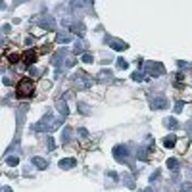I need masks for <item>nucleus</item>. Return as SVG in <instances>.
<instances>
[{
	"label": "nucleus",
	"instance_id": "24",
	"mask_svg": "<svg viewBox=\"0 0 192 192\" xmlns=\"http://www.w3.org/2000/svg\"><path fill=\"white\" fill-rule=\"evenodd\" d=\"M83 48H85L83 42H77V44L73 46V54H79V52H83Z\"/></svg>",
	"mask_w": 192,
	"mask_h": 192
},
{
	"label": "nucleus",
	"instance_id": "33",
	"mask_svg": "<svg viewBox=\"0 0 192 192\" xmlns=\"http://www.w3.org/2000/svg\"><path fill=\"white\" fill-rule=\"evenodd\" d=\"M31 75H35V77H37V75H40V71H38V69H35V67H31Z\"/></svg>",
	"mask_w": 192,
	"mask_h": 192
},
{
	"label": "nucleus",
	"instance_id": "6",
	"mask_svg": "<svg viewBox=\"0 0 192 192\" xmlns=\"http://www.w3.org/2000/svg\"><path fill=\"white\" fill-rule=\"evenodd\" d=\"M38 25L42 27V29H54L56 27V19L52 17V15H48V13H44L42 17L38 19Z\"/></svg>",
	"mask_w": 192,
	"mask_h": 192
},
{
	"label": "nucleus",
	"instance_id": "12",
	"mask_svg": "<svg viewBox=\"0 0 192 192\" xmlns=\"http://www.w3.org/2000/svg\"><path fill=\"white\" fill-rule=\"evenodd\" d=\"M77 165V161L73 160V158H65V160L60 161V167L62 169H71V167H75Z\"/></svg>",
	"mask_w": 192,
	"mask_h": 192
},
{
	"label": "nucleus",
	"instance_id": "13",
	"mask_svg": "<svg viewBox=\"0 0 192 192\" xmlns=\"http://www.w3.org/2000/svg\"><path fill=\"white\" fill-rule=\"evenodd\" d=\"M175 142H177V136H175V134H167L165 138H163V146L165 148H173L175 146Z\"/></svg>",
	"mask_w": 192,
	"mask_h": 192
},
{
	"label": "nucleus",
	"instance_id": "35",
	"mask_svg": "<svg viewBox=\"0 0 192 192\" xmlns=\"http://www.w3.org/2000/svg\"><path fill=\"white\" fill-rule=\"evenodd\" d=\"M2 83H4V85H12V81H10L8 77H4V79H2Z\"/></svg>",
	"mask_w": 192,
	"mask_h": 192
},
{
	"label": "nucleus",
	"instance_id": "8",
	"mask_svg": "<svg viewBox=\"0 0 192 192\" xmlns=\"http://www.w3.org/2000/svg\"><path fill=\"white\" fill-rule=\"evenodd\" d=\"M21 58H23V62H25V65H27V67H31V65L35 64L37 60H38V58H37V50H27V52H25V54H23Z\"/></svg>",
	"mask_w": 192,
	"mask_h": 192
},
{
	"label": "nucleus",
	"instance_id": "28",
	"mask_svg": "<svg viewBox=\"0 0 192 192\" xmlns=\"http://www.w3.org/2000/svg\"><path fill=\"white\" fill-rule=\"evenodd\" d=\"M117 69H127V62H125V60H117Z\"/></svg>",
	"mask_w": 192,
	"mask_h": 192
},
{
	"label": "nucleus",
	"instance_id": "18",
	"mask_svg": "<svg viewBox=\"0 0 192 192\" xmlns=\"http://www.w3.org/2000/svg\"><path fill=\"white\" fill-rule=\"evenodd\" d=\"M100 81H102V83H109V81H111V71H109V69H104L102 75H100Z\"/></svg>",
	"mask_w": 192,
	"mask_h": 192
},
{
	"label": "nucleus",
	"instance_id": "10",
	"mask_svg": "<svg viewBox=\"0 0 192 192\" xmlns=\"http://www.w3.org/2000/svg\"><path fill=\"white\" fill-rule=\"evenodd\" d=\"M56 42H60V44H67V42H71V35H69V33L60 31L56 35Z\"/></svg>",
	"mask_w": 192,
	"mask_h": 192
},
{
	"label": "nucleus",
	"instance_id": "17",
	"mask_svg": "<svg viewBox=\"0 0 192 192\" xmlns=\"http://www.w3.org/2000/svg\"><path fill=\"white\" fill-rule=\"evenodd\" d=\"M167 167H169L171 171H177V169H179V160H175V158H169V160H167Z\"/></svg>",
	"mask_w": 192,
	"mask_h": 192
},
{
	"label": "nucleus",
	"instance_id": "37",
	"mask_svg": "<svg viewBox=\"0 0 192 192\" xmlns=\"http://www.w3.org/2000/svg\"><path fill=\"white\" fill-rule=\"evenodd\" d=\"M2 192H12V188H10V186H4V188H2Z\"/></svg>",
	"mask_w": 192,
	"mask_h": 192
},
{
	"label": "nucleus",
	"instance_id": "2",
	"mask_svg": "<svg viewBox=\"0 0 192 192\" xmlns=\"http://www.w3.org/2000/svg\"><path fill=\"white\" fill-rule=\"evenodd\" d=\"M144 71L150 73L152 77H160V75L165 73V67L161 64H158V62H146V64H144Z\"/></svg>",
	"mask_w": 192,
	"mask_h": 192
},
{
	"label": "nucleus",
	"instance_id": "9",
	"mask_svg": "<svg viewBox=\"0 0 192 192\" xmlns=\"http://www.w3.org/2000/svg\"><path fill=\"white\" fill-rule=\"evenodd\" d=\"M109 46H111L113 50H127V48H129L127 42H123V40H117V38H111V40H109Z\"/></svg>",
	"mask_w": 192,
	"mask_h": 192
},
{
	"label": "nucleus",
	"instance_id": "34",
	"mask_svg": "<svg viewBox=\"0 0 192 192\" xmlns=\"http://www.w3.org/2000/svg\"><path fill=\"white\" fill-rule=\"evenodd\" d=\"M48 148H50V150H54V140H52V138H48Z\"/></svg>",
	"mask_w": 192,
	"mask_h": 192
},
{
	"label": "nucleus",
	"instance_id": "15",
	"mask_svg": "<svg viewBox=\"0 0 192 192\" xmlns=\"http://www.w3.org/2000/svg\"><path fill=\"white\" fill-rule=\"evenodd\" d=\"M33 163H35L38 169H46V167H48V161L42 160V158H33Z\"/></svg>",
	"mask_w": 192,
	"mask_h": 192
},
{
	"label": "nucleus",
	"instance_id": "38",
	"mask_svg": "<svg viewBox=\"0 0 192 192\" xmlns=\"http://www.w3.org/2000/svg\"><path fill=\"white\" fill-rule=\"evenodd\" d=\"M144 192H154V188H146V190H144Z\"/></svg>",
	"mask_w": 192,
	"mask_h": 192
},
{
	"label": "nucleus",
	"instance_id": "31",
	"mask_svg": "<svg viewBox=\"0 0 192 192\" xmlns=\"http://www.w3.org/2000/svg\"><path fill=\"white\" fill-rule=\"evenodd\" d=\"M79 134H81L83 138H85V136H89V133H87V129H79Z\"/></svg>",
	"mask_w": 192,
	"mask_h": 192
},
{
	"label": "nucleus",
	"instance_id": "1",
	"mask_svg": "<svg viewBox=\"0 0 192 192\" xmlns=\"http://www.w3.org/2000/svg\"><path fill=\"white\" fill-rule=\"evenodd\" d=\"M33 92H35V85L31 79H21L17 83V90H15L17 98H29V96H33Z\"/></svg>",
	"mask_w": 192,
	"mask_h": 192
},
{
	"label": "nucleus",
	"instance_id": "29",
	"mask_svg": "<svg viewBox=\"0 0 192 192\" xmlns=\"http://www.w3.org/2000/svg\"><path fill=\"white\" fill-rule=\"evenodd\" d=\"M75 65V58H69V60H65V67H73Z\"/></svg>",
	"mask_w": 192,
	"mask_h": 192
},
{
	"label": "nucleus",
	"instance_id": "20",
	"mask_svg": "<svg viewBox=\"0 0 192 192\" xmlns=\"http://www.w3.org/2000/svg\"><path fill=\"white\" fill-rule=\"evenodd\" d=\"M131 77H133V81H144V79H146V75H144L142 71H134Z\"/></svg>",
	"mask_w": 192,
	"mask_h": 192
},
{
	"label": "nucleus",
	"instance_id": "21",
	"mask_svg": "<svg viewBox=\"0 0 192 192\" xmlns=\"http://www.w3.org/2000/svg\"><path fill=\"white\" fill-rule=\"evenodd\" d=\"M136 158H138V160H146V158H148V152H146V148H140V150L136 152Z\"/></svg>",
	"mask_w": 192,
	"mask_h": 192
},
{
	"label": "nucleus",
	"instance_id": "11",
	"mask_svg": "<svg viewBox=\"0 0 192 192\" xmlns=\"http://www.w3.org/2000/svg\"><path fill=\"white\" fill-rule=\"evenodd\" d=\"M69 31L75 33V35H79V37H83V35H85V25H83V23H71Z\"/></svg>",
	"mask_w": 192,
	"mask_h": 192
},
{
	"label": "nucleus",
	"instance_id": "30",
	"mask_svg": "<svg viewBox=\"0 0 192 192\" xmlns=\"http://www.w3.org/2000/svg\"><path fill=\"white\" fill-rule=\"evenodd\" d=\"M8 165H17V158H8Z\"/></svg>",
	"mask_w": 192,
	"mask_h": 192
},
{
	"label": "nucleus",
	"instance_id": "25",
	"mask_svg": "<svg viewBox=\"0 0 192 192\" xmlns=\"http://www.w3.org/2000/svg\"><path fill=\"white\" fill-rule=\"evenodd\" d=\"M181 192H192V183H185L181 186Z\"/></svg>",
	"mask_w": 192,
	"mask_h": 192
},
{
	"label": "nucleus",
	"instance_id": "19",
	"mask_svg": "<svg viewBox=\"0 0 192 192\" xmlns=\"http://www.w3.org/2000/svg\"><path fill=\"white\" fill-rule=\"evenodd\" d=\"M71 133H73V131H71L69 127H67V129L64 131V134H62V142H64V144H67V142H69V138H71Z\"/></svg>",
	"mask_w": 192,
	"mask_h": 192
},
{
	"label": "nucleus",
	"instance_id": "14",
	"mask_svg": "<svg viewBox=\"0 0 192 192\" xmlns=\"http://www.w3.org/2000/svg\"><path fill=\"white\" fill-rule=\"evenodd\" d=\"M163 123H165V127H167V129H171V131H173V129H177V127H179V121H177L175 117H167V119H165Z\"/></svg>",
	"mask_w": 192,
	"mask_h": 192
},
{
	"label": "nucleus",
	"instance_id": "22",
	"mask_svg": "<svg viewBox=\"0 0 192 192\" xmlns=\"http://www.w3.org/2000/svg\"><path fill=\"white\" fill-rule=\"evenodd\" d=\"M123 181H125V185H127L129 188H134V183L131 181V175H127V173H125V175H123Z\"/></svg>",
	"mask_w": 192,
	"mask_h": 192
},
{
	"label": "nucleus",
	"instance_id": "26",
	"mask_svg": "<svg viewBox=\"0 0 192 192\" xmlns=\"http://www.w3.org/2000/svg\"><path fill=\"white\" fill-rule=\"evenodd\" d=\"M8 62H10V64H17L19 56H17V54H10V56H8Z\"/></svg>",
	"mask_w": 192,
	"mask_h": 192
},
{
	"label": "nucleus",
	"instance_id": "3",
	"mask_svg": "<svg viewBox=\"0 0 192 192\" xmlns=\"http://www.w3.org/2000/svg\"><path fill=\"white\" fill-rule=\"evenodd\" d=\"M73 85H75V89H89L90 85H92V81L87 77L85 71H77V79L73 81Z\"/></svg>",
	"mask_w": 192,
	"mask_h": 192
},
{
	"label": "nucleus",
	"instance_id": "5",
	"mask_svg": "<svg viewBox=\"0 0 192 192\" xmlns=\"http://www.w3.org/2000/svg\"><path fill=\"white\" fill-rule=\"evenodd\" d=\"M129 150H127V146H115L113 148V158L115 160H119V161H127V158H129Z\"/></svg>",
	"mask_w": 192,
	"mask_h": 192
},
{
	"label": "nucleus",
	"instance_id": "7",
	"mask_svg": "<svg viewBox=\"0 0 192 192\" xmlns=\"http://www.w3.org/2000/svg\"><path fill=\"white\" fill-rule=\"evenodd\" d=\"M64 56H67V50H65V48H62V50L56 52V54H54V58H52V64L56 65L58 69H60V67L64 65V60H65Z\"/></svg>",
	"mask_w": 192,
	"mask_h": 192
},
{
	"label": "nucleus",
	"instance_id": "4",
	"mask_svg": "<svg viewBox=\"0 0 192 192\" xmlns=\"http://www.w3.org/2000/svg\"><path fill=\"white\" fill-rule=\"evenodd\" d=\"M169 106V102H167L165 96H152L150 98V108L152 109H163Z\"/></svg>",
	"mask_w": 192,
	"mask_h": 192
},
{
	"label": "nucleus",
	"instance_id": "36",
	"mask_svg": "<svg viewBox=\"0 0 192 192\" xmlns=\"http://www.w3.org/2000/svg\"><path fill=\"white\" fill-rule=\"evenodd\" d=\"M79 109H81V111H83V113H89V109H87V108H85V106H83V104H81V106H79Z\"/></svg>",
	"mask_w": 192,
	"mask_h": 192
},
{
	"label": "nucleus",
	"instance_id": "23",
	"mask_svg": "<svg viewBox=\"0 0 192 192\" xmlns=\"http://www.w3.org/2000/svg\"><path fill=\"white\" fill-rule=\"evenodd\" d=\"M83 62H85V64H92V62H94L92 54H89V52H87V54H83Z\"/></svg>",
	"mask_w": 192,
	"mask_h": 192
},
{
	"label": "nucleus",
	"instance_id": "32",
	"mask_svg": "<svg viewBox=\"0 0 192 192\" xmlns=\"http://www.w3.org/2000/svg\"><path fill=\"white\" fill-rule=\"evenodd\" d=\"M181 109H183V102H177V106H175V111H177V113H179Z\"/></svg>",
	"mask_w": 192,
	"mask_h": 192
},
{
	"label": "nucleus",
	"instance_id": "16",
	"mask_svg": "<svg viewBox=\"0 0 192 192\" xmlns=\"http://www.w3.org/2000/svg\"><path fill=\"white\" fill-rule=\"evenodd\" d=\"M56 106H58V109H60V113H62V115H67V113H69V108H67V104H65L64 100H60Z\"/></svg>",
	"mask_w": 192,
	"mask_h": 192
},
{
	"label": "nucleus",
	"instance_id": "27",
	"mask_svg": "<svg viewBox=\"0 0 192 192\" xmlns=\"http://www.w3.org/2000/svg\"><path fill=\"white\" fill-rule=\"evenodd\" d=\"M160 175H161L160 169H158V171H154V173H152V177H150V183H156V181L160 179Z\"/></svg>",
	"mask_w": 192,
	"mask_h": 192
}]
</instances>
